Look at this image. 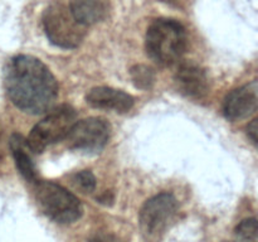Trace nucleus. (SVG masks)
<instances>
[{
    "instance_id": "nucleus-1",
    "label": "nucleus",
    "mask_w": 258,
    "mask_h": 242,
    "mask_svg": "<svg viewBox=\"0 0 258 242\" xmlns=\"http://www.w3.org/2000/svg\"><path fill=\"white\" fill-rule=\"evenodd\" d=\"M5 88L18 108L33 115L49 111L58 97V82L49 68L27 54L17 55L8 63Z\"/></svg>"
},
{
    "instance_id": "nucleus-2",
    "label": "nucleus",
    "mask_w": 258,
    "mask_h": 242,
    "mask_svg": "<svg viewBox=\"0 0 258 242\" xmlns=\"http://www.w3.org/2000/svg\"><path fill=\"white\" fill-rule=\"evenodd\" d=\"M188 47L186 30L174 19H155L145 34V49L149 57L159 66L168 67L183 58Z\"/></svg>"
},
{
    "instance_id": "nucleus-3",
    "label": "nucleus",
    "mask_w": 258,
    "mask_h": 242,
    "mask_svg": "<svg viewBox=\"0 0 258 242\" xmlns=\"http://www.w3.org/2000/svg\"><path fill=\"white\" fill-rule=\"evenodd\" d=\"M34 193L40 211L57 223H73L82 216L83 208L80 199L54 182H35Z\"/></svg>"
},
{
    "instance_id": "nucleus-4",
    "label": "nucleus",
    "mask_w": 258,
    "mask_h": 242,
    "mask_svg": "<svg viewBox=\"0 0 258 242\" xmlns=\"http://www.w3.org/2000/svg\"><path fill=\"white\" fill-rule=\"evenodd\" d=\"M42 22L49 42L63 49L77 48L85 39L86 27L76 20L68 4L62 0H54L48 5Z\"/></svg>"
},
{
    "instance_id": "nucleus-5",
    "label": "nucleus",
    "mask_w": 258,
    "mask_h": 242,
    "mask_svg": "<svg viewBox=\"0 0 258 242\" xmlns=\"http://www.w3.org/2000/svg\"><path fill=\"white\" fill-rule=\"evenodd\" d=\"M77 120V112L70 105H60L50 108L43 120L30 131L27 140L33 153H42L47 146L63 140Z\"/></svg>"
},
{
    "instance_id": "nucleus-6",
    "label": "nucleus",
    "mask_w": 258,
    "mask_h": 242,
    "mask_svg": "<svg viewBox=\"0 0 258 242\" xmlns=\"http://www.w3.org/2000/svg\"><path fill=\"white\" fill-rule=\"evenodd\" d=\"M178 213V201L170 193H160L144 203L139 214L140 231L146 241L156 242L173 224Z\"/></svg>"
},
{
    "instance_id": "nucleus-7",
    "label": "nucleus",
    "mask_w": 258,
    "mask_h": 242,
    "mask_svg": "<svg viewBox=\"0 0 258 242\" xmlns=\"http://www.w3.org/2000/svg\"><path fill=\"white\" fill-rule=\"evenodd\" d=\"M111 135V125L101 117H88L76 121L66 136L68 148L72 150L96 153L105 148Z\"/></svg>"
},
{
    "instance_id": "nucleus-8",
    "label": "nucleus",
    "mask_w": 258,
    "mask_h": 242,
    "mask_svg": "<svg viewBox=\"0 0 258 242\" xmlns=\"http://www.w3.org/2000/svg\"><path fill=\"white\" fill-rule=\"evenodd\" d=\"M258 87L257 82L241 86L232 90L223 102V113L228 120L238 121L249 117L257 111Z\"/></svg>"
},
{
    "instance_id": "nucleus-9",
    "label": "nucleus",
    "mask_w": 258,
    "mask_h": 242,
    "mask_svg": "<svg viewBox=\"0 0 258 242\" xmlns=\"http://www.w3.org/2000/svg\"><path fill=\"white\" fill-rule=\"evenodd\" d=\"M176 88L190 98H203L209 93V80L206 71L191 62L181 63L174 75Z\"/></svg>"
},
{
    "instance_id": "nucleus-10",
    "label": "nucleus",
    "mask_w": 258,
    "mask_h": 242,
    "mask_svg": "<svg viewBox=\"0 0 258 242\" xmlns=\"http://www.w3.org/2000/svg\"><path fill=\"white\" fill-rule=\"evenodd\" d=\"M86 102L95 108L112 110L118 113H125L134 107L135 100L133 96L121 90L98 86L88 91L86 95Z\"/></svg>"
},
{
    "instance_id": "nucleus-11",
    "label": "nucleus",
    "mask_w": 258,
    "mask_h": 242,
    "mask_svg": "<svg viewBox=\"0 0 258 242\" xmlns=\"http://www.w3.org/2000/svg\"><path fill=\"white\" fill-rule=\"evenodd\" d=\"M68 7L76 20L85 27L102 22L110 10L108 0H70Z\"/></svg>"
},
{
    "instance_id": "nucleus-12",
    "label": "nucleus",
    "mask_w": 258,
    "mask_h": 242,
    "mask_svg": "<svg viewBox=\"0 0 258 242\" xmlns=\"http://www.w3.org/2000/svg\"><path fill=\"white\" fill-rule=\"evenodd\" d=\"M9 148L14 158L15 166L22 174L23 178L28 182L35 183L38 182V171L35 169L33 159L30 156V149L28 146L27 140L20 134H13L9 140Z\"/></svg>"
},
{
    "instance_id": "nucleus-13",
    "label": "nucleus",
    "mask_w": 258,
    "mask_h": 242,
    "mask_svg": "<svg viewBox=\"0 0 258 242\" xmlns=\"http://www.w3.org/2000/svg\"><path fill=\"white\" fill-rule=\"evenodd\" d=\"M131 80L134 85L140 90H149L155 83V72L151 67L145 65H136L130 70Z\"/></svg>"
},
{
    "instance_id": "nucleus-14",
    "label": "nucleus",
    "mask_w": 258,
    "mask_h": 242,
    "mask_svg": "<svg viewBox=\"0 0 258 242\" xmlns=\"http://www.w3.org/2000/svg\"><path fill=\"white\" fill-rule=\"evenodd\" d=\"M258 227L256 218L243 219L236 228V242H257Z\"/></svg>"
},
{
    "instance_id": "nucleus-15",
    "label": "nucleus",
    "mask_w": 258,
    "mask_h": 242,
    "mask_svg": "<svg viewBox=\"0 0 258 242\" xmlns=\"http://www.w3.org/2000/svg\"><path fill=\"white\" fill-rule=\"evenodd\" d=\"M73 186L82 193H92L96 188V178L90 170H81L73 175Z\"/></svg>"
},
{
    "instance_id": "nucleus-16",
    "label": "nucleus",
    "mask_w": 258,
    "mask_h": 242,
    "mask_svg": "<svg viewBox=\"0 0 258 242\" xmlns=\"http://www.w3.org/2000/svg\"><path fill=\"white\" fill-rule=\"evenodd\" d=\"M90 242H121L117 237L112 236V234H96L92 238L90 239Z\"/></svg>"
},
{
    "instance_id": "nucleus-17",
    "label": "nucleus",
    "mask_w": 258,
    "mask_h": 242,
    "mask_svg": "<svg viewBox=\"0 0 258 242\" xmlns=\"http://www.w3.org/2000/svg\"><path fill=\"white\" fill-rule=\"evenodd\" d=\"M247 134L251 138V140L253 141V144H257V118L252 120V123L249 124L248 128H247Z\"/></svg>"
},
{
    "instance_id": "nucleus-18",
    "label": "nucleus",
    "mask_w": 258,
    "mask_h": 242,
    "mask_svg": "<svg viewBox=\"0 0 258 242\" xmlns=\"http://www.w3.org/2000/svg\"><path fill=\"white\" fill-rule=\"evenodd\" d=\"M98 201H100V203H103V204H111L113 202L112 193H111V192H105L103 196L98 197Z\"/></svg>"
},
{
    "instance_id": "nucleus-19",
    "label": "nucleus",
    "mask_w": 258,
    "mask_h": 242,
    "mask_svg": "<svg viewBox=\"0 0 258 242\" xmlns=\"http://www.w3.org/2000/svg\"><path fill=\"white\" fill-rule=\"evenodd\" d=\"M4 155V139H3V129L0 126V159Z\"/></svg>"
}]
</instances>
